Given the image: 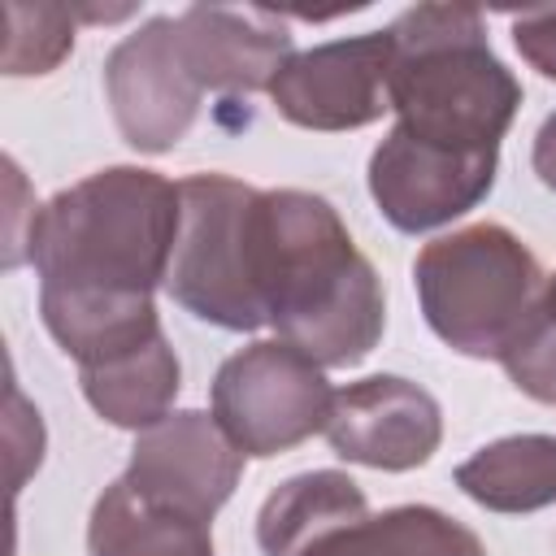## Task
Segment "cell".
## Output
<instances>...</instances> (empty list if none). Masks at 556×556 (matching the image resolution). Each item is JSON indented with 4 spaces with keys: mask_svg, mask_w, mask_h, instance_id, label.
Masks as SVG:
<instances>
[{
    "mask_svg": "<svg viewBox=\"0 0 556 556\" xmlns=\"http://www.w3.org/2000/svg\"><path fill=\"white\" fill-rule=\"evenodd\" d=\"M178 222V182L143 165L96 169L30 213L39 317L78 369L161 334L152 291L165 287Z\"/></svg>",
    "mask_w": 556,
    "mask_h": 556,
    "instance_id": "cell-1",
    "label": "cell"
},
{
    "mask_svg": "<svg viewBox=\"0 0 556 556\" xmlns=\"http://www.w3.org/2000/svg\"><path fill=\"white\" fill-rule=\"evenodd\" d=\"M256 295L282 343L321 369L361 365L387 330V291L326 195L261 191Z\"/></svg>",
    "mask_w": 556,
    "mask_h": 556,
    "instance_id": "cell-2",
    "label": "cell"
},
{
    "mask_svg": "<svg viewBox=\"0 0 556 556\" xmlns=\"http://www.w3.org/2000/svg\"><path fill=\"white\" fill-rule=\"evenodd\" d=\"M391 113L404 139L500 156L521 109V83L491 52L473 4H417L391 26Z\"/></svg>",
    "mask_w": 556,
    "mask_h": 556,
    "instance_id": "cell-3",
    "label": "cell"
},
{
    "mask_svg": "<svg viewBox=\"0 0 556 556\" xmlns=\"http://www.w3.org/2000/svg\"><path fill=\"white\" fill-rule=\"evenodd\" d=\"M539 256L495 222L430 239L413 261L426 326L460 356L500 361L543 291Z\"/></svg>",
    "mask_w": 556,
    "mask_h": 556,
    "instance_id": "cell-4",
    "label": "cell"
},
{
    "mask_svg": "<svg viewBox=\"0 0 556 556\" xmlns=\"http://www.w3.org/2000/svg\"><path fill=\"white\" fill-rule=\"evenodd\" d=\"M182 222L165 291L191 317L222 330H261L256 295V204L261 191L230 174H191L178 182Z\"/></svg>",
    "mask_w": 556,
    "mask_h": 556,
    "instance_id": "cell-5",
    "label": "cell"
},
{
    "mask_svg": "<svg viewBox=\"0 0 556 556\" xmlns=\"http://www.w3.org/2000/svg\"><path fill=\"white\" fill-rule=\"evenodd\" d=\"M208 404L243 456L269 460L326 430L334 391L313 356L282 339H256L217 365Z\"/></svg>",
    "mask_w": 556,
    "mask_h": 556,
    "instance_id": "cell-6",
    "label": "cell"
},
{
    "mask_svg": "<svg viewBox=\"0 0 556 556\" xmlns=\"http://www.w3.org/2000/svg\"><path fill=\"white\" fill-rule=\"evenodd\" d=\"M104 96L122 139L135 152H169L200 117L204 87L195 83L182 43L178 17L156 13L104 56Z\"/></svg>",
    "mask_w": 556,
    "mask_h": 556,
    "instance_id": "cell-7",
    "label": "cell"
},
{
    "mask_svg": "<svg viewBox=\"0 0 556 556\" xmlns=\"http://www.w3.org/2000/svg\"><path fill=\"white\" fill-rule=\"evenodd\" d=\"M278 117L304 130H361L391 109V35L369 30L291 52L269 83Z\"/></svg>",
    "mask_w": 556,
    "mask_h": 556,
    "instance_id": "cell-8",
    "label": "cell"
},
{
    "mask_svg": "<svg viewBox=\"0 0 556 556\" xmlns=\"http://www.w3.org/2000/svg\"><path fill=\"white\" fill-rule=\"evenodd\" d=\"M321 434L330 452L352 465L404 473V469L426 465L439 452L443 408L426 387L400 374H369L334 391Z\"/></svg>",
    "mask_w": 556,
    "mask_h": 556,
    "instance_id": "cell-9",
    "label": "cell"
},
{
    "mask_svg": "<svg viewBox=\"0 0 556 556\" xmlns=\"http://www.w3.org/2000/svg\"><path fill=\"white\" fill-rule=\"evenodd\" d=\"M495 169L500 156H465L387 130L369 156V195L400 235H426L478 208L495 187Z\"/></svg>",
    "mask_w": 556,
    "mask_h": 556,
    "instance_id": "cell-10",
    "label": "cell"
},
{
    "mask_svg": "<svg viewBox=\"0 0 556 556\" xmlns=\"http://www.w3.org/2000/svg\"><path fill=\"white\" fill-rule=\"evenodd\" d=\"M243 452L222 434L213 413L178 408L165 421L135 434L126 482L161 504L187 508L195 517H217L243 478Z\"/></svg>",
    "mask_w": 556,
    "mask_h": 556,
    "instance_id": "cell-11",
    "label": "cell"
},
{
    "mask_svg": "<svg viewBox=\"0 0 556 556\" xmlns=\"http://www.w3.org/2000/svg\"><path fill=\"white\" fill-rule=\"evenodd\" d=\"M178 43L195 83L213 96L269 91L282 61L295 52L291 30L269 9L191 4L178 13Z\"/></svg>",
    "mask_w": 556,
    "mask_h": 556,
    "instance_id": "cell-12",
    "label": "cell"
},
{
    "mask_svg": "<svg viewBox=\"0 0 556 556\" xmlns=\"http://www.w3.org/2000/svg\"><path fill=\"white\" fill-rule=\"evenodd\" d=\"M361 517H369V500L348 473L308 469L265 495L256 513V543L265 556H308Z\"/></svg>",
    "mask_w": 556,
    "mask_h": 556,
    "instance_id": "cell-13",
    "label": "cell"
},
{
    "mask_svg": "<svg viewBox=\"0 0 556 556\" xmlns=\"http://www.w3.org/2000/svg\"><path fill=\"white\" fill-rule=\"evenodd\" d=\"M91 556H213V521L139 495L126 478L109 482L87 521Z\"/></svg>",
    "mask_w": 556,
    "mask_h": 556,
    "instance_id": "cell-14",
    "label": "cell"
},
{
    "mask_svg": "<svg viewBox=\"0 0 556 556\" xmlns=\"http://www.w3.org/2000/svg\"><path fill=\"white\" fill-rule=\"evenodd\" d=\"M78 387L109 426L139 434L174 413V400L182 391V365L174 343L161 330L130 352H117L100 365L78 369Z\"/></svg>",
    "mask_w": 556,
    "mask_h": 556,
    "instance_id": "cell-15",
    "label": "cell"
},
{
    "mask_svg": "<svg viewBox=\"0 0 556 556\" xmlns=\"http://www.w3.org/2000/svg\"><path fill=\"white\" fill-rule=\"evenodd\" d=\"M456 486L486 513H539L556 504V434H508L456 465Z\"/></svg>",
    "mask_w": 556,
    "mask_h": 556,
    "instance_id": "cell-16",
    "label": "cell"
},
{
    "mask_svg": "<svg viewBox=\"0 0 556 556\" xmlns=\"http://www.w3.org/2000/svg\"><path fill=\"white\" fill-rule=\"evenodd\" d=\"M308 556H486L482 539L430 504H395L361 517Z\"/></svg>",
    "mask_w": 556,
    "mask_h": 556,
    "instance_id": "cell-17",
    "label": "cell"
},
{
    "mask_svg": "<svg viewBox=\"0 0 556 556\" xmlns=\"http://www.w3.org/2000/svg\"><path fill=\"white\" fill-rule=\"evenodd\" d=\"M500 365L521 395L556 408V274L543 282L526 326L517 330Z\"/></svg>",
    "mask_w": 556,
    "mask_h": 556,
    "instance_id": "cell-18",
    "label": "cell"
},
{
    "mask_svg": "<svg viewBox=\"0 0 556 556\" xmlns=\"http://www.w3.org/2000/svg\"><path fill=\"white\" fill-rule=\"evenodd\" d=\"M4 74H48L74 48V9L65 4H9Z\"/></svg>",
    "mask_w": 556,
    "mask_h": 556,
    "instance_id": "cell-19",
    "label": "cell"
},
{
    "mask_svg": "<svg viewBox=\"0 0 556 556\" xmlns=\"http://www.w3.org/2000/svg\"><path fill=\"white\" fill-rule=\"evenodd\" d=\"M513 43L530 70L556 83V9H530L513 17Z\"/></svg>",
    "mask_w": 556,
    "mask_h": 556,
    "instance_id": "cell-20",
    "label": "cell"
},
{
    "mask_svg": "<svg viewBox=\"0 0 556 556\" xmlns=\"http://www.w3.org/2000/svg\"><path fill=\"white\" fill-rule=\"evenodd\" d=\"M530 165H534L539 182L547 191H556V113L543 117V126L534 135V148H530Z\"/></svg>",
    "mask_w": 556,
    "mask_h": 556,
    "instance_id": "cell-21",
    "label": "cell"
}]
</instances>
